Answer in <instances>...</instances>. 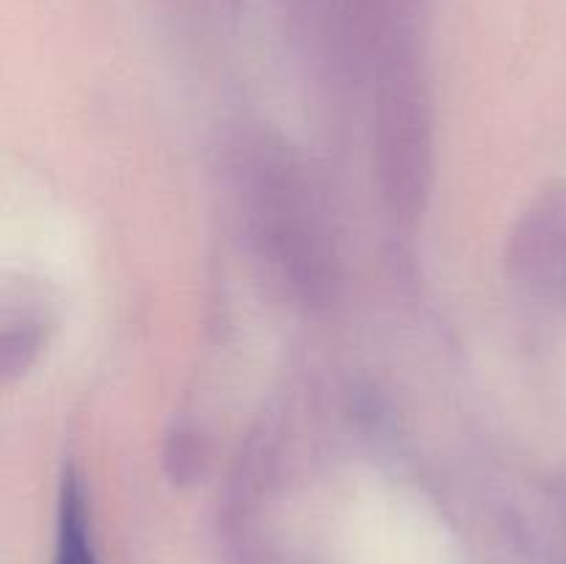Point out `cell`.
<instances>
[{"label":"cell","instance_id":"cell-1","mask_svg":"<svg viewBox=\"0 0 566 564\" xmlns=\"http://www.w3.org/2000/svg\"><path fill=\"white\" fill-rule=\"evenodd\" d=\"M53 564H99L97 551H94L86 495H83V487L75 473H66L64 484H61Z\"/></svg>","mask_w":566,"mask_h":564}]
</instances>
